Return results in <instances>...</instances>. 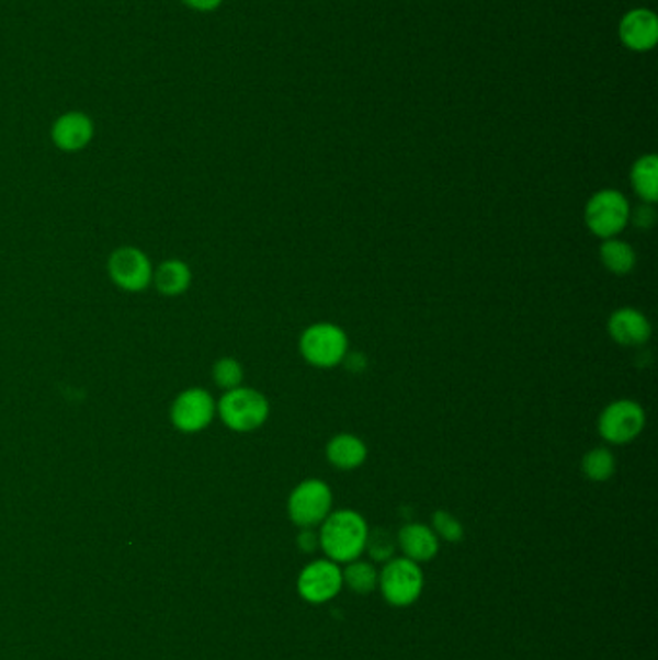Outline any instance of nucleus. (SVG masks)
I'll list each match as a JSON object with an SVG mask.
<instances>
[{
    "label": "nucleus",
    "instance_id": "10",
    "mask_svg": "<svg viewBox=\"0 0 658 660\" xmlns=\"http://www.w3.org/2000/svg\"><path fill=\"white\" fill-rule=\"evenodd\" d=\"M344 588L342 570L329 558L307 564L297 578V593L311 604L329 603Z\"/></svg>",
    "mask_w": 658,
    "mask_h": 660
},
{
    "label": "nucleus",
    "instance_id": "24",
    "mask_svg": "<svg viewBox=\"0 0 658 660\" xmlns=\"http://www.w3.org/2000/svg\"><path fill=\"white\" fill-rule=\"evenodd\" d=\"M629 223L637 226L639 230H649L657 225V209L655 203H643L629 210Z\"/></svg>",
    "mask_w": 658,
    "mask_h": 660
},
{
    "label": "nucleus",
    "instance_id": "18",
    "mask_svg": "<svg viewBox=\"0 0 658 660\" xmlns=\"http://www.w3.org/2000/svg\"><path fill=\"white\" fill-rule=\"evenodd\" d=\"M599 258L609 273L619 274V276L632 273L637 263L634 248L619 238L602 240Z\"/></svg>",
    "mask_w": 658,
    "mask_h": 660
},
{
    "label": "nucleus",
    "instance_id": "14",
    "mask_svg": "<svg viewBox=\"0 0 658 660\" xmlns=\"http://www.w3.org/2000/svg\"><path fill=\"white\" fill-rule=\"evenodd\" d=\"M396 545L400 547L406 558L413 562H429L434 556L439 555L441 539L434 535L431 527L423 524H406L398 532Z\"/></svg>",
    "mask_w": 658,
    "mask_h": 660
},
{
    "label": "nucleus",
    "instance_id": "26",
    "mask_svg": "<svg viewBox=\"0 0 658 660\" xmlns=\"http://www.w3.org/2000/svg\"><path fill=\"white\" fill-rule=\"evenodd\" d=\"M225 0H182V4L193 12H200V14H211L215 10L223 7Z\"/></svg>",
    "mask_w": 658,
    "mask_h": 660
},
{
    "label": "nucleus",
    "instance_id": "21",
    "mask_svg": "<svg viewBox=\"0 0 658 660\" xmlns=\"http://www.w3.org/2000/svg\"><path fill=\"white\" fill-rule=\"evenodd\" d=\"M213 380L225 392L226 390L241 387V380H243V367H241V363L238 360H234V357H220L213 365Z\"/></svg>",
    "mask_w": 658,
    "mask_h": 660
},
{
    "label": "nucleus",
    "instance_id": "1",
    "mask_svg": "<svg viewBox=\"0 0 658 660\" xmlns=\"http://www.w3.org/2000/svg\"><path fill=\"white\" fill-rule=\"evenodd\" d=\"M370 525L355 510H337L327 515L319 530V547L329 560L348 564L365 553Z\"/></svg>",
    "mask_w": 658,
    "mask_h": 660
},
{
    "label": "nucleus",
    "instance_id": "3",
    "mask_svg": "<svg viewBox=\"0 0 658 660\" xmlns=\"http://www.w3.org/2000/svg\"><path fill=\"white\" fill-rule=\"evenodd\" d=\"M350 342L344 329L334 322H315L299 337V354L317 369H332L344 363Z\"/></svg>",
    "mask_w": 658,
    "mask_h": 660
},
{
    "label": "nucleus",
    "instance_id": "12",
    "mask_svg": "<svg viewBox=\"0 0 658 660\" xmlns=\"http://www.w3.org/2000/svg\"><path fill=\"white\" fill-rule=\"evenodd\" d=\"M95 137V122L89 114L81 111H68L60 114L50 126V139L58 151L78 153L93 141Z\"/></svg>",
    "mask_w": 658,
    "mask_h": 660
},
{
    "label": "nucleus",
    "instance_id": "20",
    "mask_svg": "<svg viewBox=\"0 0 658 660\" xmlns=\"http://www.w3.org/2000/svg\"><path fill=\"white\" fill-rule=\"evenodd\" d=\"M583 476L593 483H604L616 474V458L609 448H591L581 459Z\"/></svg>",
    "mask_w": 658,
    "mask_h": 660
},
{
    "label": "nucleus",
    "instance_id": "7",
    "mask_svg": "<svg viewBox=\"0 0 658 660\" xmlns=\"http://www.w3.org/2000/svg\"><path fill=\"white\" fill-rule=\"evenodd\" d=\"M332 512V491L321 479H306L290 492L288 515L297 527H317Z\"/></svg>",
    "mask_w": 658,
    "mask_h": 660
},
{
    "label": "nucleus",
    "instance_id": "5",
    "mask_svg": "<svg viewBox=\"0 0 658 660\" xmlns=\"http://www.w3.org/2000/svg\"><path fill=\"white\" fill-rule=\"evenodd\" d=\"M423 572L418 562L406 556L390 558L385 568L378 572V588L386 603L404 608L416 603L423 593Z\"/></svg>",
    "mask_w": 658,
    "mask_h": 660
},
{
    "label": "nucleus",
    "instance_id": "23",
    "mask_svg": "<svg viewBox=\"0 0 658 660\" xmlns=\"http://www.w3.org/2000/svg\"><path fill=\"white\" fill-rule=\"evenodd\" d=\"M365 550L370 553L371 558L375 562H388L390 558H394V550H396V539H394L390 533L385 530H375L371 532L367 537V545Z\"/></svg>",
    "mask_w": 658,
    "mask_h": 660
},
{
    "label": "nucleus",
    "instance_id": "16",
    "mask_svg": "<svg viewBox=\"0 0 658 660\" xmlns=\"http://www.w3.org/2000/svg\"><path fill=\"white\" fill-rule=\"evenodd\" d=\"M192 269L182 259H167L154 271V286L167 298H177L190 291Z\"/></svg>",
    "mask_w": 658,
    "mask_h": 660
},
{
    "label": "nucleus",
    "instance_id": "9",
    "mask_svg": "<svg viewBox=\"0 0 658 660\" xmlns=\"http://www.w3.org/2000/svg\"><path fill=\"white\" fill-rule=\"evenodd\" d=\"M106 269L114 286L129 294L147 291L154 284L155 269L151 261L144 251L132 246H122L114 250Z\"/></svg>",
    "mask_w": 658,
    "mask_h": 660
},
{
    "label": "nucleus",
    "instance_id": "13",
    "mask_svg": "<svg viewBox=\"0 0 658 660\" xmlns=\"http://www.w3.org/2000/svg\"><path fill=\"white\" fill-rule=\"evenodd\" d=\"M606 330L611 339L624 348L645 346L653 334L647 315L635 307H622L609 317Z\"/></svg>",
    "mask_w": 658,
    "mask_h": 660
},
{
    "label": "nucleus",
    "instance_id": "6",
    "mask_svg": "<svg viewBox=\"0 0 658 660\" xmlns=\"http://www.w3.org/2000/svg\"><path fill=\"white\" fill-rule=\"evenodd\" d=\"M215 416L217 400L205 388H185L170 406V423L184 435H195L205 431L213 423Z\"/></svg>",
    "mask_w": 658,
    "mask_h": 660
},
{
    "label": "nucleus",
    "instance_id": "17",
    "mask_svg": "<svg viewBox=\"0 0 658 660\" xmlns=\"http://www.w3.org/2000/svg\"><path fill=\"white\" fill-rule=\"evenodd\" d=\"M629 182L635 195L643 203H657L658 200V159L657 155H642L632 164Z\"/></svg>",
    "mask_w": 658,
    "mask_h": 660
},
{
    "label": "nucleus",
    "instance_id": "22",
    "mask_svg": "<svg viewBox=\"0 0 658 660\" xmlns=\"http://www.w3.org/2000/svg\"><path fill=\"white\" fill-rule=\"evenodd\" d=\"M434 535L446 543H460L464 539V525L446 510H439L433 515Z\"/></svg>",
    "mask_w": 658,
    "mask_h": 660
},
{
    "label": "nucleus",
    "instance_id": "4",
    "mask_svg": "<svg viewBox=\"0 0 658 660\" xmlns=\"http://www.w3.org/2000/svg\"><path fill=\"white\" fill-rule=\"evenodd\" d=\"M629 210L632 205L627 202L626 195L620 190L606 187L591 195L583 217L589 232L601 240H609V238H619V234L626 230L629 225Z\"/></svg>",
    "mask_w": 658,
    "mask_h": 660
},
{
    "label": "nucleus",
    "instance_id": "11",
    "mask_svg": "<svg viewBox=\"0 0 658 660\" xmlns=\"http://www.w3.org/2000/svg\"><path fill=\"white\" fill-rule=\"evenodd\" d=\"M620 43L632 53H649L658 43V18L650 9L627 10L620 18Z\"/></svg>",
    "mask_w": 658,
    "mask_h": 660
},
{
    "label": "nucleus",
    "instance_id": "19",
    "mask_svg": "<svg viewBox=\"0 0 658 660\" xmlns=\"http://www.w3.org/2000/svg\"><path fill=\"white\" fill-rule=\"evenodd\" d=\"M342 580L344 585L352 589L358 595H370L378 588V570L371 562L365 560H353L348 562L342 570Z\"/></svg>",
    "mask_w": 658,
    "mask_h": 660
},
{
    "label": "nucleus",
    "instance_id": "15",
    "mask_svg": "<svg viewBox=\"0 0 658 660\" xmlns=\"http://www.w3.org/2000/svg\"><path fill=\"white\" fill-rule=\"evenodd\" d=\"M367 454H370L367 444L352 433L332 436L327 444V459L330 466L337 467L340 471H353L362 467L367 459Z\"/></svg>",
    "mask_w": 658,
    "mask_h": 660
},
{
    "label": "nucleus",
    "instance_id": "8",
    "mask_svg": "<svg viewBox=\"0 0 658 660\" xmlns=\"http://www.w3.org/2000/svg\"><path fill=\"white\" fill-rule=\"evenodd\" d=\"M647 425V413L643 406L635 400H616L602 410L599 418V435L609 444L634 443Z\"/></svg>",
    "mask_w": 658,
    "mask_h": 660
},
{
    "label": "nucleus",
    "instance_id": "2",
    "mask_svg": "<svg viewBox=\"0 0 658 660\" xmlns=\"http://www.w3.org/2000/svg\"><path fill=\"white\" fill-rule=\"evenodd\" d=\"M217 413L234 433H253L265 425L271 416V403L256 388L238 387L220 396Z\"/></svg>",
    "mask_w": 658,
    "mask_h": 660
},
{
    "label": "nucleus",
    "instance_id": "25",
    "mask_svg": "<svg viewBox=\"0 0 658 660\" xmlns=\"http://www.w3.org/2000/svg\"><path fill=\"white\" fill-rule=\"evenodd\" d=\"M297 547L304 550L307 555H311L319 547V533L315 532V527H302V532L297 535Z\"/></svg>",
    "mask_w": 658,
    "mask_h": 660
}]
</instances>
